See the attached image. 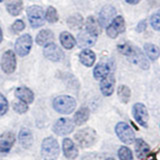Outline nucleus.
<instances>
[{
    "instance_id": "1",
    "label": "nucleus",
    "mask_w": 160,
    "mask_h": 160,
    "mask_svg": "<svg viewBox=\"0 0 160 160\" xmlns=\"http://www.w3.org/2000/svg\"><path fill=\"white\" fill-rule=\"evenodd\" d=\"M118 50L120 53L125 55L132 63L138 65L143 69H148L149 68V62L144 56L143 52L140 50L138 47L134 46V45L130 43H122L118 45Z\"/></svg>"
},
{
    "instance_id": "2",
    "label": "nucleus",
    "mask_w": 160,
    "mask_h": 160,
    "mask_svg": "<svg viewBox=\"0 0 160 160\" xmlns=\"http://www.w3.org/2000/svg\"><path fill=\"white\" fill-rule=\"evenodd\" d=\"M53 108L58 113L70 114L76 108V101L69 95H60L53 100Z\"/></svg>"
},
{
    "instance_id": "3",
    "label": "nucleus",
    "mask_w": 160,
    "mask_h": 160,
    "mask_svg": "<svg viewBox=\"0 0 160 160\" xmlns=\"http://www.w3.org/2000/svg\"><path fill=\"white\" fill-rule=\"evenodd\" d=\"M60 149L57 140L53 137H47L41 145V155L44 160H55L59 155Z\"/></svg>"
},
{
    "instance_id": "4",
    "label": "nucleus",
    "mask_w": 160,
    "mask_h": 160,
    "mask_svg": "<svg viewBox=\"0 0 160 160\" xmlns=\"http://www.w3.org/2000/svg\"><path fill=\"white\" fill-rule=\"evenodd\" d=\"M27 17L33 28H39L45 23V12L38 5H32L27 8Z\"/></svg>"
},
{
    "instance_id": "5",
    "label": "nucleus",
    "mask_w": 160,
    "mask_h": 160,
    "mask_svg": "<svg viewBox=\"0 0 160 160\" xmlns=\"http://www.w3.org/2000/svg\"><path fill=\"white\" fill-rule=\"evenodd\" d=\"M75 139L80 147L86 148L94 144L96 140V132L92 128H84L75 134Z\"/></svg>"
},
{
    "instance_id": "6",
    "label": "nucleus",
    "mask_w": 160,
    "mask_h": 160,
    "mask_svg": "<svg viewBox=\"0 0 160 160\" xmlns=\"http://www.w3.org/2000/svg\"><path fill=\"white\" fill-rule=\"evenodd\" d=\"M33 39L30 34H22L19 36L15 42V52H16L19 56L24 57L29 54L30 50L32 47Z\"/></svg>"
},
{
    "instance_id": "7",
    "label": "nucleus",
    "mask_w": 160,
    "mask_h": 160,
    "mask_svg": "<svg viewBox=\"0 0 160 160\" xmlns=\"http://www.w3.org/2000/svg\"><path fill=\"white\" fill-rule=\"evenodd\" d=\"M115 132H116L118 138L125 144H131L135 141L134 131L125 122L117 123L116 127H115Z\"/></svg>"
},
{
    "instance_id": "8",
    "label": "nucleus",
    "mask_w": 160,
    "mask_h": 160,
    "mask_svg": "<svg viewBox=\"0 0 160 160\" xmlns=\"http://www.w3.org/2000/svg\"><path fill=\"white\" fill-rule=\"evenodd\" d=\"M0 64H1V68L4 73L11 74L15 71L17 62H16V56H15L13 50H7V51H5L3 53Z\"/></svg>"
},
{
    "instance_id": "9",
    "label": "nucleus",
    "mask_w": 160,
    "mask_h": 160,
    "mask_svg": "<svg viewBox=\"0 0 160 160\" xmlns=\"http://www.w3.org/2000/svg\"><path fill=\"white\" fill-rule=\"evenodd\" d=\"M125 22L122 16H116L106 27V33L110 38H116L120 33L124 32Z\"/></svg>"
},
{
    "instance_id": "10",
    "label": "nucleus",
    "mask_w": 160,
    "mask_h": 160,
    "mask_svg": "<svg viewBox=\"0 0 160 160\" xmlns=\"http://www.w3.org/2000/svg\"><path fill=\"white\" fill-rule=\"evenodd\" d=\"M133 116L135 120L137 121L139 125H141L142 127L148 126V111L145 105L142 103H136L133 105Z\"/></svg>"
},
{
    "instance_id": "11",
    "label": "nucleus",
    "mask_w": 160,
    "mask_h": 160,
    "mask_svg": "<svg viewBox=\"0 0 160 160\" xmlns=\"http://www.w3.org/2000/svg\"><path fill=\"white\" fill-rule=\"evenodd\" d=\"M74 130V122L69 118H60L53 126V131L57 135H66Z\"/></svg>"
},
{
    "instance_id": "12",
    "label": "nucleus",
    "mask_w": 160,
    "mask_h": 160,
    "mask_svg": "<svg viewBox=\"0 0 160 160\" xmlns=\"http://www.w3.org/2000/svg\"><path fill=\"white\" fill-rule=\"evenodd\" d=\"M43 55L45 56V58H47L48 60H51V61H54V62L60 61L64 56L62 50L60 49L54 42L46 45V46H44Z\"/></svg>"
},
{
    "instance_id": "13",
    "label": "nucleus",
    "mask_w": 160,
    "mask_h": 160,
    "mask_svg": "<svg viewBox=\"0 0 160 160\" xmlns=\"http://www.w3.org/2000/svg\"><path fill=\"white\" fill-rule=\"evenodd\" d=\"M115 14H116V10L113 6L110 5H106L102 8V10L99 13V19L98 23L100 25V27H107L108 25L111 23V21L114 19Z\"/></svg>"
},
{
    "instance_id": "14",
    "label": "nucleus",
    "mask_w": 160,
    "mask_h": 160,
    "mask_svg": "<svg viewBox=\"0 0 160 160\" xmlns=\"http://www.w3.org/2000/svg\"><path fill=\"white\" fill-rule=\"evenodd\" d=\"M96 40H97L96 35L90 33L87 31V30L84 29L78 34L76 43H78V45L80 47L86 49L87 47L93 46V45L95 44V42H96Z\"/></svg>"
},
{
    "instance_id": "15",
    "label": "nucleus",
    "mask_w": 160,
    "mask_h": 160,
    "mask_svg": "<svg viewBox=\"0 0 160 160\" xmlns=\"http://www.w3.org/2000/svg\"><path fill=\"white\" fill-rule=\"evenodd\" d=\"M114 87H115V78L113 76V74L109 73L106 77L101 79L100 90H101L104 96H110L114 91Z\"/></svg>"
},
{
    "instance_id": "16",
    "label": "nucleus",
    "mask_w": 160,
    "mask_h": 160,
    "mask_svg": "<svg viewBox=\"0 0 160 160\" xmlns=\"http://www.w3.org/2000/svg\"><path fill=\"white\" fill-rule=\"evenodd\" d=\"M15 142V135L12 132H5L0 135V152H8Z\"/></svg>"
},
{
    "instance_id": "17",
    "label": "nucleus",
    "mask_w": 160,
    "mask_h": 160,
    "mask_svg": "<svg viewBox=\"0 0 160 160\" xmlns=\"http://www.w3.org/2000/svg\"><path fill=\"white\" fill-rule=\"evenodd\" d=\"M62 149L65 157L68 159H74L77 157L78 155V149L76 147L75 143L71 139L65 138L62 142Z\"/></svg>"
},
{
    "instance_id": "18",
    "label": "nucleus",
    "mask_w": 160,
    "mask_h": 160,
    "mask_svg": "<svg viewBox=\"0 0 160 160\" xmlns=\"http://www.w3.org/2000/svg\"><path fill=\"white\" fill-rule=\"evenodd\" d=\"M54 34L51 30L43 29L36 35V43L40 46H46V45L53 43Z\"/></svg>"
},
{
    "instance_id": "19",
    "label": "nucleus",
    "mask_w": 160,
    "mask_h": 160,
    "mask_svg": "<svg viewBox=\"0 0 160 160\" xmlns=\"http://www.w3.org/2000/svg\"><path fill=\"white\" fill-rule=\"evenodd\" d=\"M15 96H16L19 100L25 102V103H32L34 100V93L32 92L31 89L27 87H18L15 90Z\"/></svg>"
},
{
    "instance_id": "20",
    "label": "nucleus",
    "mask_w": 160,
    "mask_h": 160,
    "mask_svg": "<svg viewBox=\"0 0 160 160\" xmlns=\"http://www.w3.org/2000/svg\"><path fill=\"white\" fill-rule=\"evenodd\" d=\"M79 60L84 66L86 67H91L96 60V55L90 49H84L82 50L79 54Z\"/></svg>"
},
{
    "instance_id": "21",
    "label": "nucleus",
    "mask_w": 160,
    "mask_h": 160,
    "mask_svg": "<svg viewBox=\"0 0 160 160\" xmlns=\"http://www.w3.org/2000/svg\"><path fill=\"white\" fill-rule=\"evenodd\" d=\"M23 9L22 0H7L6 1V10L12 16H18L21 14Z\"/></svg>"
},
{
    "instance_id": "22",
    "label": "nucleus",
    "mask_w": 160,
    "mask_h": 160,
    "mask_svg": "<svg viewBox=\"0 0 160 160\" xmlns=\"http://www.w3.org/2000/svg\"><path fill=\"white\" fill-rule=\"evenodd\" d=\"M150 151L149 145L142 139H136L135 140V153L136 156L140 159H142L144 157L147 156V154Z\"/></svg>"
},
{
    "instance_id": "23",
    "label": "nucleus",
    "mask_w": 160,
    "mask_h": 160,
    "mask_svg": "<svg viewBox=\"0 0 160 160\" xmlns=\"http://www.w3.org/2000/svg\"><path fill=\"white\" fill-rule=\"evenodd\" d=\"M60 43L63 46V48L70 50L76 45V39L73 37L72 34H70L67 31H63L59 36Z\"/></svg>"
},
{
    "instance_id": "24",
    "label": "nucleus",
    "mask_w": 160,
    "mask_h": 160,
    "mask_svg": "<svg viewBox=\"0 0 160 160\" xmlns=\"http://www.w3.org/2000/svg\"><path fill=\"white\" fill-rule=\"evenodd\" d=\"M19 141L24 148H29L33 143L32 133L27 128H22L19 132Z\"/></svg>"
},
{
    "instance_id": "25",
    "label": "nucleus",
    "mask_w": 160,
    "mask_h": 160,
    "mask_svg": "<svg viewBox=\"0 0 160 160\" xmlns=\"http://www.w3.org/2000/svg\"><path fill=\"white\" fill-rule=\"evenodd\" d=\"M109 73H110V67L106 63H98L93 70L94 77L98 80H101L104 77H106Z\"/></svg>"
},
{
    "instance_id": "26",
    "label": "nucleus",
    "mask_w": 160,
    "mask_h": 160,
    "mask_svg": "<svg viewBox=\"0 0 160 160\" xmlns=\"http://www.w3.org/2000/svg\"><path fill=\"white\" fill-rule=\"evenodd\" d=\"M90 115V111L87 107H81L77 110L74 115V123L76 125H82L88 120Z\"/></svg>"
},
{
    "instance_id": "27",
    "label": "nucleus",
    "mask_w": 160,
    "mask_h": 160,
    "mask_svg": "<svg viewBox=\"0 0 160 160\" xmlns=\"http://www.w3.org/2000/svg\"><path fill=\"white\" fill-rule=\"evenodd\" d=\"M85 30L96 35V36H98V34L100 33V25L93 16H89L86 19V21H85Z\"/></svg>"
},
{
    "instance_id": "28",
    "label": "nucleus",
    "mask_w": 160,
    "mask_h": 160,
    "mask_svg": "<svg viewBox=\"0 0 160 160\" xmlns=\"http://www.w3.org/2000/svg\"><path fill=\"white\" fill-rule=\"evenodd\" d=\"M84 20L80 14H73L67 19V24L70 28L72 29H80L83 26Z\"/></svg>"
},
{
    "instance_id": "29",
    "label": "nucleus",
    "mask_w": 160,
    "mask_h": 160,
    "mask_svg": "<svg viewBox=\"0 0 160 160\" xmlns=\"http://www.w3.org/2000/svg\"><path fill=\"white\" fill-rule=\"evenodd\" d=\"M144 51L147 54L149 59L151 60H156L160 56V50L156 46V45L151 44V43H146L144 44Z\"/></svg>"
},
{
    "instance_id": "30",
    "label": "nucleus",
    "mask_w": 160,
    "mask_h": 160,
    "mask_svg": "<svg viewBox=\"0 0 160 160\" xmlns=\"http://www.w3.org/2000/svg\"><path fill=\"white\" fill-rule=\"evenodd\" d=\"M118 93V97L120 98L122 102L127 103L130 99V95H131V92H130V89L126 86V85H120L117 90Z\"/></svg>"
},
{
    "instance_id": "31",
    "label": "nucleus",
    "mask_w": 160,
    "mask_h": 160,
    "mask_svg": "<svg viewBox=\"0 0 160 160\" xmlns=\"http://www.w3.org/2000/svg\"><path fill=\"white\" fill-rule=\"evenodd\" d=\"M45 20L49 23H55L58 21V13L57 10L53 6H49L45 12Z\"/></svg>"
},
{
    "instance_id": "32",
    "label": "nucleus",
    "mask_w": 160,
    "mask_h": 160,
    "mask_svg": "<svg viewBox=\"0 0 160 160\" xmlns=\"http://www.w3.org/2000/svg\"><path fill=\"white\" fill-rule=\"evenodd\" d=\"M118 156L120 160H133V155H132L131 150L125 146H121L119 148Z\"/></svg>"
},
{
    "instance_id": "33",
    "label": "nucleus",
    "mask_w": 160,
    "mask_h": 160,
    "mask_svg": "<svg viewBox=\"0 0 160 160\" xmlns=\"http://www.w3.org/2000/svg\"><path fill=\"white\" fill-rule=\"evenodd\" d=\"M13 109L17 113L23 114V113H25L28 110V105H27V103H25V102L21 101V100H19V101L15 102L13 104Z\"/></svg>"
},
{
    "instance_id": "34",
    "label": "nucleus",
    "mask_w": 160,
    "mask_h": 160,
    "mask_svg": "<svg viewBox=\"0 0 160 160\" xmlns=\"http://www.w3.org/2000/svg\"><path fill=\"white\" fill-rule=\"evenodd\" d=\"M150 23H151V26L157 30V31H160V10H158L157 12H155L151 18H150Z\"/></svg>"
},
{
    "instance_id": "35",
    "label": "nucleus",
    "mask_w": 160,
    "mask_h": 160,
    "mask_svg": "<svg viewBox=\"0 0 160 160\" xmlns=\"http://www.w3.org/2000/svg\"><path fill=\"white\" fill-rule=\"evenodd\" d=\"M24 28H25V24L23 22V20H21V19L15 20L14 23L12 24V26H11L12 32L15 33V34H18L20 32H22L24 30Z\"/></svg>"
},
{
    "instance_id": "36",
    "label": "nucleus",
    "mask_w": 160,
    "mask_h": 160,
    "mask_svg": "<svg viewBox=\"0 0 160 160\" xmlns=\"http://www.w3.org/2000/svg\"><path fill=\"white\" fill-rule=\"evenodd\" d=\"M8 110V101L3 95L0 93V116H2Z\"/></svg>"
},
{
    "instance_id": "37",
    "label": "nucleus",
    "mask_w": 160,
    "mask_h": 160,
    "mask_svg": "<svg viewBox=\"0 0 160 160\" xmlns=\"http://www.w3.org/2000/svg\"><path fill=\"white\" fill-rule=\"evenodd\" d=\"M145 28H146V21L145 20H142V21H140L138 26L136 27V30L138 32H142L145 30Z\"/></svg>"
},
{
    "instance_id": "38",
    "label": "nucleus",
    "mask_w": 160,
    "mask_h": 160,
    "mask_svg": "<svg viewBox=\"0 0 160 160\" xmlns=\"http://www.w3.org/2000/svg\"><path fill=\"white\" fill-rule=\"evenodd\" d=\"M127 3H129V4H137V3H139L141 0H125Z\"/></svg>"
},
{
    "instance_id": "39",
    "label": "nucleus",
    "mask_w": 160,
    "mask_h": 160,
    "mask_svg": "<svg viewBox=\"0 0 160 160\" xmlns=\"http://www.w3.org/2000/svg\"><path fill=\"white\" fill-rule=\"evenodd\" d=\"M2 40H3V33H2L1 28H0V43L2 42Z\"/></svg>"
},
{
    "instance_id": "40",
    "label": "nucleus",
    "mask_w": 160,
    "mask_h": 160,
    "mask_svg": "<svg viewBox=\"0 0 160 160\" xmlns=\"http://www.w3.org/2000/svg\"><path fill=\"white\" fill-rule=\"evenodd\" d=\"M106 160H115V159H113V158H107Z\"/></svg>"
},
{
    "instance_id": "41",
    "label": "nucleus",
    "mask_w": 160,
    "mask_h": 160,
    "mask_svg": "<svg viewBox=\"0 0 160 160\" xmlns=\"http://www.w3.org/2000/svg\"><path fill=\"white\" fill-rule=\"evenodd\" d=\"M3 1V0H0V2H2Z\"/></svg>"
}]
</instances>
